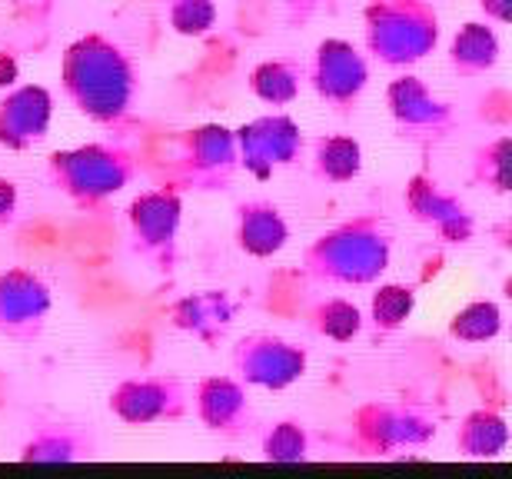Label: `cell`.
<instances>
[{
	"label": "cell",
	"mask_w": 512,
	"mask_h": 479,
	"mask_svg": "<svg viewBox=\"0 0 512 479\" xmlns=\"http://www.w3.org/2000/svg\"><path fill=\"white\" fill-rule=\"evenodd\" d=\"M237 134L240 170H247L256 180H270L276 170L293 167L303 154V130L290 114H263L247 120Z\"/></svg>",
	"instance_id": "cell-13"
},
{
	"label": "cell",
	"mask_w": 512,
	"mask_h": 479,
	"mask_svg": "<svg viewBox=\"0 0 512 479\" xmlns=\"http://www.w3.org/2000/svg\"><path fill=\"white\" fill-rule=\"evenodd\" d=\"M499 57H503V47H499V37L489 27V20H469L456 30L453 44H449V70L459 80L493 74Z\"/></svg>",
	"instance_id": "cell-20"
},
{
	"label": "cell",
	"mask_w": 512,
	"mask_h": 479,
	"mask_svg": "<svg viewBox=\"0 0 512 479\" xmlns=\"http://www.w3.org/2000/svg\"><path fill=\"white\" fill-rule=\"evenodd\" d=\"M416 290L406 283H380L370 297V323L376 336H389L413 320Z\"/></svg>",
	"instance_id": "cell-26"
},
{
	"label": "cell",
	"mask_w": 512,
	"mask_h": 479,
	"mask_svg": "<svg viewBox=\"0 0 512 479\" xmlns=\"http://www.w3.org/2000/svg\"><path fill=\"white\" fill-rule=\"evenodd\" d=\"M17 80V60L10 54H0V87H14Z\"/></svg>",
	"instance_id": "cell-33"
},
{
	"label": "cell",
	"mask_w": 512,
	"mask_h": 479,
	"mask_svg": "<svg viewBox=\"0 0 512 479\" xmlns=\"http://www.w3.org/2000/svg\"><path fill=\"white\" fill-rule=\"evenodd\" d=\"M439 14L429 0H370L363 10V44L376 64L409 70L439 47Z\"/></svg>",
	"instance_id": "cell-3"
},
{
	"label": "cell",
	"mask_w": 512,
	"mask_h": 479,
	"mask_svg": "<svg viewBox=\"0 0 512 479\" xmlns=\"http://www.w3.org/2000/svg\"><path fill=\"white\" fill-rule=\"evenodd\" d=\"M393 263V227L383 213H360L320 233L303 250V273L320 287H376Z\"/></svg>",
	"instance_id": "cell-2"
},
{
	"label": "cell",
	"mask_w": 512,
	"mask_h": 479,
	"mask_svg": "<svg viewBox=\"0 0 512 479\" xmlns=\"http://www.w3.org/2000/svg\"><path fill=\"white\" fill-rule=\"evenodd\" d=\"M60 87L77 114L100 127H124L140 100L133 57L114 37L84 34L60 57Z\"/></svg>",
	"instance_id": "cell-1"
},
{
	"label": "cell",
	"mask_w": 512,
	"mask_h": 479,
	"mask_svg": "<svg viewBox=\"0 0 512 479\" xmlns=\"http://www.w3.org/2000/svg\"><path fill=\"white\" fill-rule=\"evenodd\" d=\"M386 110L393 117L399 137L416 147H436L453 134L459 124L456 107L429 90L416 74H399L386 87Z\"/></svg>",
	"instance_id": "cell-9"
},
{
	"label": "cell",
	"mask_w": 512,
	"mask_h": 479,
	"mask_svg": "<svg viewBox=\"0 0 512 479\" xmlns=\"http://www.w3.org/2000/svg\"><path fill=\"white\" fill-rule=\"evenodd\" d=\"M446 333L459 343H489L503 333V310L496 300H469L463 310L453 313Z\"/></svg>",
	"instance_id": "cell-27"
},
{
	"label": "cell",
	"mask_w": 512,
	"mask_h": 479,
	"mask_svg": "<svg viewBox=\"0 0 512 479\" xmlns=\"http://www.w3.org/2000/svg\"><path fill=\"white\" fill-rule=\"evenodd\" d=\"M97 436L84 423L70 420H50L40 416L34 430L17 450L20 463H40V466H67V463H90L97 460Z\"/></svg>",
	"instance_id": "cell-17"
},
{
	"label": "cell",
	"mask_w": 512,
	"mask_h": 479,
	"mask_svg": "<svg viewBox=\"0 0 512 479\" xmlns=\"http://www.w3.org/2000/svg\"><path fill=\"white\" fill-rule=\"evenodd\" d=\"M306 323H310V330L316 336H323V340L353 343L356 336L363 333V310L346 297H323L306 313Z\"/></svg>",
	"instance_id": "cell-24"
},
{
	"label": "cell",
	"mask_w": 512,
	"mask_h": 479,
	"mask_svg": "<svg viewBox=\"0 0 512 479\" xmlns=\"http://www.w3.org/2000/svg\"><path fill=\"white\" fill-rule=\"evenodd\" d=\"M306 84L333 114H356L360 100L370 87V57L343 37H326L316 44L306 64Z\"/></svg>",
	"instance_id": "cell-8"
},
{
	"label": "cell",
	"mask_w": 512,
	"mask_h": 479,
	"mask_svg": "<svg viewBox=\"0 0 512 479\" xmlns=\"http://www.w3.org/2000/svg\"><path fill=\"white\" fill-rule=\"evenodd\" d=\"M233 376L243 386H256V390H290L300 383L310 366V353L306 346L283 340L276 333H247L233 346Z\"/></svg>",
	"instance_id": "cell-10"
},
{
	"label": "cell",
	"mask_w": 512,
	"mask_h": 479,
	"mask_svg": "<svg viewBox=\"0 0 512 479\" xmlns=\"http://www.w3.org/2000/svg\"><path fill=\"white\" fill-rule=\"evenodd\" d=\"M403 207L419 227H426L436 240L463 247L476 237V217L456 193H449L443 183L429 173H413L403 190Z\"/></svg>",
	"instance_id": "cell-14"
},
{
	"label": "cell",
	"mask_w": 512,
	"mask_h": 479,
	"mask_svg": "<svg viewBox=\"0 0 512 479\" xmlns=\"http://www.w3.org/2000/svg\"><path fill=\"white\" fill-rule=\"evenodd\" d=\"M260 453L266 463H280V466L306 463L313 456L310 430L300 420H276L260 436Z\"/></svg>",
	"instance_id": "cell-25"
},
{
	"label": "cell",
	"mask_w": 512,
	"mask_h": 479,
	"mask_svg": "<svg viewBox=\"0 0 512 479\" xmlns=\"http://www.w3.org/2000/svg\"><path fill=\"white\" fill-rule=\"evenodd\" d=\"M107 410L124 426L180 423L190 413V386L180 376H130L107 396Z\"/></svg>",
	"instance_id": "cell-11"
},
{
	"label": "cell",
	"mask_w": 512,
	"mask_h": 479,
	"mask_svg": "<svg viewBox=\"0 0 512 479\" xmlns=\"http://www.w3.org/2000/svg\"><path fill=\"white\" fill-rule=\"evenodd\" d=\"M240 170L237 134L223 124L190 127L173 140V177L177 187L193 193L230 190Z\"/></svg>",
	"instance_id": "cell-7"
},
{
	"label": "cell",
	"mask_w": 512,
	"mask_h": 479,
	"mask_svg": "<svg viewBox=\"0 0 512 479\" xmlns=\"http://www.w3.org/2000/svg\"><path fill=\"white\" fill-rule=\"evenodd\" d=\"M306 84V64L296 57H273L250 70V94L270 107H286L300 97Z\"/></svg>",
	"instance_id": "cell-22"
},
{
	"label": "cell",
	"mask_w": 512,
	"mask_h": 479,
	"mask_svg": "<svg viewBox=\"0 0 512 479\" xmlns=\"http://www.w3.org/2000/svg\"><path fill=\"white\" fill-rule=\"evenodd\" d=\"M54 310V290L40 273L10 267L0 273V336L10 343L30 346L47 330Z\"/></svg>",
	"instance_id": "cell-12"
},
{
	"label": "cell",
	"mask_w": 512,
	"mask_h": 479,
	"mask_svg": "<svg viewBox=\"0 0 512 479\" xmlns=\"http://www.w3.org/2000/svg\"><path fill=\"white\" fill-rule=\"evenodd\" d=\"M469 183L493 193L509 190V137L499 134L493 140H486L483 147L473 154V167H469Z\"/></svg>",
	"instance_id": "cell-28"
},
{
	"label": "cell",
	"mask_w": 512,
	"mask_h": 479,
	"mask_svg": "<svg viewBox=\"0 0 512 479\" xmlns=\"http://www.w3.org/2000/svg\"><path fill=\"white\" fill-rule=\"evenodd\" d=\"M167 20L180 37H207L217 27V0H170Z\"/></svg>",
	"instance_id": "cell-29"
},
{
	"label": "cell",
	"mask_w": 512,
	"mask_h": 479,
	"mask_svg": "<svg viewBox=\"0 0 512 479\" xmlns=\"http://www.w3.org/2000/svg\"><path fill=\"white\" fill-rule=\"evenodd\" d=\"M54 120V97L40 84H14L0 97V147L24 154L44 144Z\"/></svg>",
	"instance_id": "cell-16"
},
{
	"label": "cell",
	"mask_w": 512,
	"mask_h": 479,
	"mask_svg": "<svg viewBox=\"0 0 512 479\" xmlns=\"http://www.w3.org/2000/svg\"><path fill=\"white\" fill-rule=\"evenodd\" d=\"M439 433V416L416 400H370L350 416V450L366 460H403L426 450Z\"/></svg>",
	"instance_id": "cell-5"
},
{
	"label": "cell",
	"mask_w": 512,
	"mask_h": 479,
	"mask_svg": "<svg viewBox=\"0 0 512 479\" xmlns=\"http://www.w3.org/2000/svg\"><path fill=\"white\" fill-rule=\"evenodd\" d=\"M509 4H512V0H479V10L486 14L489 24H506V20H509Z\"/></svg>",
	"instance_id": "cell-32"
},
{
	"label": "cell",
	"mask_w": 512,
	"mask_h": 479,
	"mask_svg": "<svg viewBox=\"0 0 512 479\" xmlns=\"http://www.w3.org/2000/svg\"><path fill=\"white\" fill-rule=\"evenodd\" d=\"M233 237H237V247L247 253V257L270 260L290 243V223H286L283 210L276 207L273 200L253 197V200H243L237 207Z\"/></svg>",
	"instance_id": "cell-19"
},
{
	"label": "cell",
	"mask_w": 512,
	"mask_h": 479,
	"mask_svg": "<svg viewBox=\"0 0 512 479\" xmlns=\"http://www.w3.org/2000/svg\"><path fill=\"white\" fill-rule=\"evenodd\" d=\"M180 223L183 197L180 187L143 190L127 207L130 250L147 263L153 273L170 277L180 260Z\"/></svg>",
	"instance_id": "cell-6"
},
{
	"label": "cell",
	"mask_w": 512,
	"mask_h": 479,
	"mask_svg": "<svg viewBox=\"0 0 512 479\" xmlns=\"http://www.w3.org/2000/svg\"><path fill=\"white\" fill-rule=\"evenodd\" d=\"M173 330L193 336L203 346H220L227 340L233 320H237V300L227 290H200L180 297L167 310Z\"/></svg>",
	"instance_id": "cell-18"
},
{
	"label": "cell",
	"mask_w": 512,
	"mask_h": 479,
	"mask_svg": "<svg viewBox=\"0 0 512 479\" xmlns=\"http://www.w3.org/2000/svg\"><path fill=\"white\" fill-rule=\"evenodd\" d=\"M456 453L463 460H499L509 446V423L493 406L469 410L456 426Z\"/></svg>",
	"instance_id": "cell-21"
},
{
	"label": "cell",
	"mask_w": 512,
	"mask_h": 479,
	"mask_svg": "<svg viewBox=\"0 0 512 479\" xmlns=\"http://www.w3.org/2000/svg\"><path fill=\"white\" fill-rule=\"evenodd\" d=\"M190 406L197 413V420L207 426L210 433L223 436V440H247L256 430V413L237 376H203L193 386Z\"/></svg>",
	"instance_id": "cell-15"
},
{
	"label": "cell",
	"mask_w": 512,
	"mask_h": 479,
	"mask_svg": "<svg viewBox=\"0 0 512 479\" xmlns=\"http://www.w3.org/2000/svg\"><path fill=\"white\" fill-rule=\"evenodd\" d=\"M333 7H336V0H283V14H286V24L290 27L310 24L316 14L333 10Z\"/></svg>",
	"instance_id": "cell-30"
},
{
	"label": "cell",
	"mask_w": 512,
	"mask_h": 479,
	"mask_svg": "<svg viewBox=\"0 0 512 479\" xmlns=\"http://www.w3.org/2000/svg\"><path fill=\"white\" fill-rule=\"evenodd\" d=\"M313 173L323 183H353L363 173V147L350 134L313 140Z\"/></svg>",
	"instance_id": "cell-23"
},
{
	"label": "cell",
	"mask_w": 512,
	"mask_h": 479,
	"mask_svg": "<svg viewBox=\"0 0 512 479\" xmlns=\"http://www.w3.org/2000/svg\"><path fill=\"white\" fill-rule=\"evenodd\" d=\"M17 210H20V190L14 180L0 177V230L10 227L17 220Z\"/></svg>",
	"instance_id": "cell-31"
},
{
	"label": "cell",
	"mask_w": 512,
	"mask_h": 479,
	"mask_svg": "<svg viewBox=\"0 0 512 479\" xmlns=\"http://www.w3.org/2000/svg\"><path fill=\"white\" fill-rule=\"evenodd\" d=\"M47 183L80 210H97L117 193H124L137 177V160L120 144H84L54 150L47 157Z\"/></svg>",
	"instance_id": "cell-4"
}]
</instances>
